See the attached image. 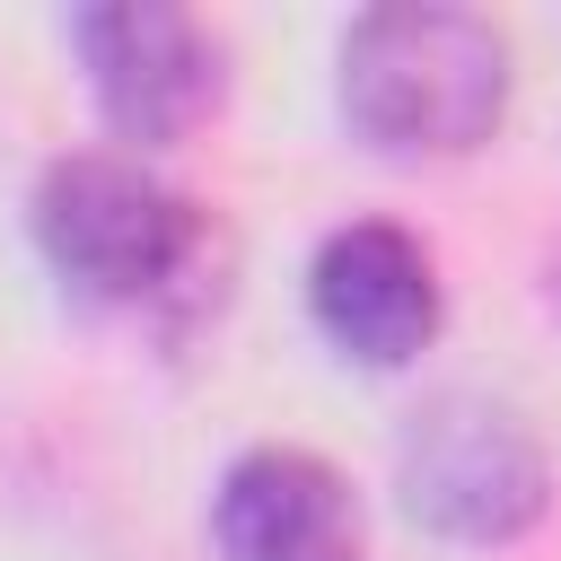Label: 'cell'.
Returning <instances> with one entry per match:
<instances>
[{
    "label": "cell",
    "mask_w": 561,
    "mask_h": 561,
    "mask_svg": "<svg viewBox=\"0 0 561 561\" xmlns=\"http://www.w3.org/2000/svg\"><path fill=\"white\" fill-rule=\"evenodd\" d=\"M342 114L386 158H456L508 114V44L473 9H368L342 35Z\"/></svg>",
    "instance_id": "obj_1"
},
{
    "label": "cell",
    "mask_w": 561,
    "mask_h": 561,
    "mask_svg": "<svg viewBox=\"0 0 561 561\" xmlns=\"http://www.w3.org/2000/svg\"><path fill=\"white\" fill-rule=\"evenodd\" d=\"M35 245H44V263L79 298L149 307V298H167L193 272L202 210L184 193H167L140 158L79 149V158H53L44 184H35Z\"/></svg>",
    "instance_id": "obj_2"
},
{
    "label": "cell",
    "mask_w": 561,
    "mask_h": 561,
    "mask_svg": "<svg viewBox=\"0 0 561 561\" xmlns=\"http://www.w3.org/2000/svg\"><path fill=\"white\" fill-rule=\"evenodd\" d=\"M403 508L456 543H508L543 517V447L508 403L482 394H438L412 430H403Z\"/></svg>",
    "instance_id": "obj_3"
},
{
    "label": "cell",
    "mask_w": 561,
    "mask_h": 561,
    "mask_svg": "<svg viewBox=\"0 0 561 561\" xmlns=\"http://www.w3.org/2000/svg\"><path fill=\"white\" fill-rule=\"evenodd\" d=\"M70 44L88 61V88L105 105V123L123 140H184L210 105H219V44L202 35V18L167 9V0H114V9H79Z\"/></svg>",
    "instance_id": "obj_4"
},
{
    "label": "cell",
    "mask_w": 561,
    "mask_h": 561,
    "mask_svg": "<svg viewBox=\"0 0 561 561\" xmlns=\"http://www.w3.org/2000/svg\"><path fill=\"white\" fill-rule=\"evenodd\" d=\"M307 307L324 324L333 351L368 359V368H403L430 333H438V272L430 245L394 219H351L316 245L307 272Z\"/></svg>",
    "instance_id": "obj_5"
},
{
    "label": "cell",
    "mask_w": 561,
    "mask_h": 561,
    "mask_svg": "<svg viewBox=\"0 0 561 561\" xmlns=\"http://www.w3.org/2000/svg\"><path fill=\"white\" fill-rule=\"evenodd\" d=\"M210 543L219 561H359L368 526L351 482L307 456V447H254L219 473L210 500Z\"/></svg>",
    "instance_id": "obj_6"
},
{
    "label": "cell",
    "mask_w": 561,
    "mask_h": 561,
    "mask_svg": "<svg viewBox=\"0 0 561 561\" xmlns=\"http://www.w3.org/2000/svg\"><path fill=\"white\" fill-rule=\"evenodd\" d=\"M552 307H561V245H552Z\"/></svg>",
    "instance_id": "obj_7"
}]
</instances>
